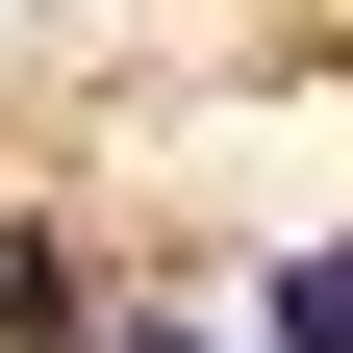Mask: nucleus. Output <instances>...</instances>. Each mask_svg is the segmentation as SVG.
<instances>
[{
    "label": "nucleus",
    "instance_id": "nucleus-2",
    "mask_svg": "<svg viewBox=\"0 0 353 353\" xmlns=\"http://www.w3.org/2000/svg\"><path fill=\"white\" fill-rule=\"evenodd\" d=\"M126 353H202V328H126Z\"/></svg>",
    "mask_w": 353,
    "mask_h": 353
},
{
    "label": "nucleus",
    "instance_id": "nucleus-1",
    "mask_svg": "<svg viewBox=\"0 0 353 353\" xmlns=\"http://www.w3.org/2000/svg\"><path fill=\"white\" fill-rule=\"evenodd\" d=\"M278 353H353V252H303V278H278Z\"/></svg>",
    "mask_w": 353,
    "mask_h": 353
}]
</instances>
